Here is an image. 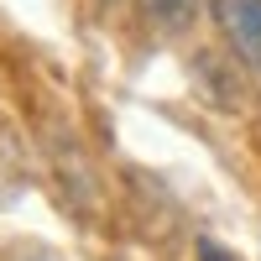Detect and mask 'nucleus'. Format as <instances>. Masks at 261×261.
I'll use <instances>...</instances> for the list:
<instances>
[{
	"label": "nucleus",
	"mask_w": 261,
	"mask_h": 261,
	"mask_svg": "<svg viewBox=\"0 0 261 261\" xmlns=\"http://www.w3.org/2000/svg\"><path fill=\"white\" fill-rule=\"evenodd\" d=\"M199 261H230V251H220L214 241H204V246H199Z\"/></svg>",
	"instance_id": "nucleus-3"
},
{
	"label": "nucleus",
	"mask_w": 261,
	"mask_h": 261,
	"mask_svg": "<svg viewBox=\"0 0 261 261\" xmlns=\"http://www.w3.org/2000/svg\"><path fill=\"white\" fill-rule=\"evenodd\" d=\"M225 42L251 73H261V0H209Z\"/></svg>",
	"instance_id": "nucleus-1"
},
{
	"label": "nucleus",
	"mask_w": 261,
	"mask_h": 261,
	"mask_svg": "<svg viewBox=\"0 0 261 261\" xmlns=\"http://www.w3.org/2000/svg\"><path fill=\"white\" fill-rule=\"evenodd\" d=\"M193 6L199 0H146V11L162 21V27H183V21L193 16Z\"/></svg>",
	"instance_id": "nucleus-2"
},
{
	"label": "nucleus",
	"mask_w": 261,
	"mask_h": 261,
	"mask_svg": "<svg viewBox=\"0 0 261 261\" xmlns=\"http://www.w3.org/2000/svg\"><path fill=\"white\" fill-rule=\"evenodd\" d=\"M32 261H47V256H32Z\"/></svg>",
	"instance_id": "nucleus-4"
}]
</instances>
